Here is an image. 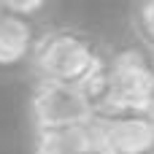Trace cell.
Masks as SVG:
<instances>
[{
  "label": "cell",
  "instance_id": "cell-1",
  "mask_svg": "<svg viewBox=\"0 0 154 154\" xmlns=\"http://www.w3.org/2000/svg\"><path fill=\"white\" fill-rule=\"evenodd\" d=\"M108 51L100 38L79 24H57L41 30L30 68L35 81H54L76 89H87L106 68Z\"/></svg>",
  "mask_w": 154,
  "mask_h": 154
},
{
  "label": "cell",
  "instance_id": "cell-2",
  "mask_svg": "<svg viewBox=\"0 0 154 154\" xmlns=\"http://www.w3.org/2000/svg\"><path fill=\"white\" fill-rule=\"evenodd\" d=\"M92 116L100 111H146L154 106V57L141 46L108 54L103 73L84 89Z\"/></svg>",
  "mask_w": 154,
  "mask_h": 154
},
{
  "label": "cell",
  "instance_id": "cell-3",
  "mask_svg": "<svg viewBox=\"0 0 154 154\" xmlns=\"http://www.w3.org/2000/svg\"><path fill=\"white\" fill-rule=\"evenodd\" d=\"M27 111H30L32 130L79 125L92 119V106L87 95L76 87H65L54 81H35L27 97Z\"/></svg>",
  "mask_w": 154,
  "mask_h": 154
},
{
  "label": "cell",
  "instance_id": "cell-4",
  "mask_svg": "<svg viewBox=\"0 0 154 154\" xmlns=\"http://www.w3.org/2000/svg\"><path fill=\"white\" fill-rule=\"evenodd\" d=\"M100 146L111 154H154V108L100 111L92 116Z\"/></svg>",
  "mask_w": 154,
  "mask_h": 154
},
{
  "label": "cell",
  "instance_id": "cell-5",
  "mask_svg": "<svg viewBox=\"0 0 154 154\" xmlns=\"http://www.w3.org/2000/svg\"><path fill=\"white\" fill-rule=\"evenodd\" d=\"M38 38H41L38 19L22 16L8 3H0V68L3 70L30 65Z\"/></svg>",
  "mask_w": 154,
  "mask_h": 154
},
{
  "label": "cell",
  "instance_id": "cell-6",
  "mask_svg": "<svg viewBox=\"0 0 154 154\" xmlns=\"http://www.w3.org/2000/svg\"><path fill=\"white\" fill-rule=\"evenodd\" d=\"M100 149L97 130L89 122L32 130V154H89Z\"/></svg>",
  "mask_w": 154,
  "mask_h": 154
},
{
  "label": "cell",
  "instance_id": "cell-7",
  "mask_svg": "<svg viewBox=\"0 0 154 154\" xmlns=\"http://www.w3.org/2000/svg\"><path fill=\"white\" fill-rule=\"evenodd\" d=\"M130 30L143 51L154 57V0H138L127 8Z\"/></svg>",
  "mask_w": 154,
  "mask_h": 154
},
{
  "label": "cell",
  "instance_id": "cell-8",
  "mask_svg": "<svg viewBox=\"0 0 154 154\" xmlns=\"http://www.w3.org/2000/svg\"><path fill=\"white\" fill-rule=\"evenodd\" d=\"M89 154H111V152H106V149L100 146V149H95V152H89Z\"/></svg>",
  "mask_w": 154,
  "mask_h": 154
},
{
  "label": "cell",
  "instance_id": "cell-9",
  "mask_svg": "<svg viewBox=\"0 0 154 154\" xmlns=\"http://www.w3.org/2000/svg\"><path fill=\"white\" fill-rule=\"evenodd\" d=\"M152 108H154V106H152Z\"/></svg>",
  "mask_w": 154,
  "mask_h": 154
}]
</instances>
